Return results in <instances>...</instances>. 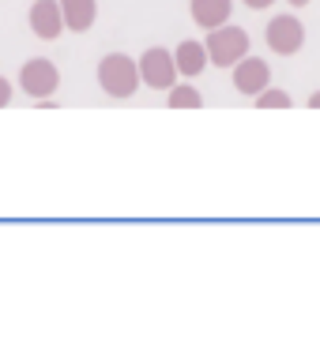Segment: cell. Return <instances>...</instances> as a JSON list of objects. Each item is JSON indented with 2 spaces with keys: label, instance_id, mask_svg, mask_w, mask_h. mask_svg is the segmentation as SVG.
<instances>
[{
  "label": "cell",
  "instance_id": "3",
  "mask_svg": "<svg viewBox=\"0 0 320 353\" xmlns=\"http://www.w3.org/2000/svg\"><path fill=\"white\" fill-rule=\"evenodd\" d=\"M136 64H140V83L151 90H170V87H178V79H181L178 64H173V49L151 46L136 57Z\"/></svg>",
  "mask_w": 320,
  "mask_h": 353
},
{
  "label": "cell",
  "instance_id": "11",
  "mask_svg": "<svg viewBox=\"0 0 320 353\" xmlns=\"http://www.w3.org/2000/svg\"><path fill=\"white\" fill-rule=\"evenodd\" d=\"M166 105L170 109H200L204 105V94H200L192 83H178V87L166 90Z\"/></svg>",
  "mask_w": 320,
  "mask_h": 353
},
{
  "label": "cell",
  "instance_id": "12",
  "mask_svg": "<svg viewBox=\"0 0 320 353\" xmlns=\"http://www.w3.org/2000/svg\"><path fill=\"white\" fill-rule=\"evenodd\" d=\"M252 105H256V109H290V105H294V98L286 94L283 87H267L264 94L252 98Z\"/></svg>",
  "mask_w": 320,
  "mask_h": 353
},
{
  "label": "cell",
  "instance_id": "13",
  "mask_svg": "<svg viewBox=\"0 0 320 353\" xmlns=\"http://www.w3.org/2000/svg\"><path fill=\"white\" fill-rule=\"evenodd\" d=\"M12 79H8V75H0V109H8L12 105Z\"/></svg>",
  "mask_w": 320,
  "mask_h": 353
},
{
  "label": "cell",
  "instance_id": "1",
  "mask_svg": "<svg viewBox=\"0 0 320 353\" xmlns=\"http://www.w3.org/2000/svg\"><path fill=\"white\" fill-rule=\"evenodd\" d=\"M98 87L106 90L113 102H124L143 87L140 83V64L132 61L129 53H106L98 61Z\"/></svg>",
  "mask_w": 320,
  "mask_h": 353
},
{
  "label": "cell",
  "instance_id": "9",
  "mask_svg": "<svg viewBox=\"0 0 320 353\" xmlns=\"http://www.w3.org/2000/svg\"><path fill=\"white\" fill-rule=\"evenodd\" d=\"M230 12H234V0H189V15L196 27L204 30H218L230 23Z\"/></svg>",
  "mask_w": 320,
  "mask_h": 353
},
{
  "label": "cell",
  "instance_id": "2",
  "mask_svg": "<svg viewBox=\"0 0 320 353\" xmlns=\"http://www.w3.org/2000/svg\"><path fill=\"white\" fill-rule=\"evenodd\" d=\"M207 61L215 64V68H234V64H241L249 57V30L241 27H218V30H207Z\"/></svg>",
  "mask_w": 320,
  "mask_h": 353
},
{
  "label": "cell",
  "instance_id": "15",
  "mask_svg": "<svg viewBox=\"0 0 320 353\" xmlns=\"http://www.w3.org/2000/svg\"><path fill=\"white\" fill-rule=\"evenodd\" d=\"M286 4H290V8H309L313 0H286Z\"/></svg>",
  "mask_w": 320,
  "mask_h": 353
},
{
  "label": "cell",
  "instance_id": "6",
  "mask_svg": "<svg viewBox=\"0 0 320 353\" xmlns=\"http://www.w3.org/2000/svg\"><path fill=\"white\" fill-rule=\"evenodd\" d=\"M230 79H234V90L245 98H256L264 94L267 87H272V64L264 61V57H245L241 64H234L230 68Z\"/></svg>",
  "mask_w": 320,
  "mask_h": 353
},
{
  "label": "cell",
  "instance_id": "8",
  "mask_svg": "<svg viewBox=\"0 0 320 353\" xmlns=\"http://www.w3.org/2000/svg\"><path fill=\"white\" fill-rule=\"evenodd\" d=\"M173 64H178V75L181 79H200V75L207 72V49H204V41H192V38H185L178 41V49H173Z\"/></svg>",
  "mask_w": 320,
  "mask_h": 353
},
{
  "label": "cell",
  "instance_id": "14",
  "mask_svg": "<svg viewBox=\"0 0 320 353\" xmlns=\"http://www.w3.org/2000/svg\"><path fill=\"white\" fill-rule=\"evenodd\" d=\"M241 4H245V8H252V12H264V8H272L275 0H241Z\"/></svg>",
  "mask_w": 320,
  "mask_h": 353
},
{
  "label": "cell",
  "instance_id": "16",
  "mask_svg": "<svg viewBox=\"0 0 320 353\" xmlns=\"http://www.w3.org/2000/svg\"><path fill=\"white\" fill-rule=\"evenodd\" d=\"M309 109H320V90H317V94H309Z\"/></svg>",
  "mask_w": 320,
  "mask_h": 353
},
{
  "label": "cell",
  "instance_id": "7",
  "mask_svg": "<svg viewBox=\"0 0 320 353\" xmlns=\"http://www.w3.org/2000/svg\"><path fill=\"white\" fill-rule=\"evenodd\" d=\"M27 23L35 30V38L41 41H57L64 34V15H61V0H35L27 12Z\"/></svg>",
  "mask_w": 320,
  "mask_h": 353
},
{
  "label": "cell",
  "instance_id": "10",
  "mask_svg": "<svg viewBox=\"0 0 320 353\" xmlns=\"http://www.w3.org/2000/svg\"><path fill=\"white\" fill-rule=\"evenodd\" d=\"M61 15H64V30L87 34L98 19V0H61Z\"/></svg>",
  "mask_w": 320,
  "mask_h": 353
},
{
  "label": "cell",
  "instance_id": "5",
  "mask_svg": "<svg viewBox=\"0 0 320 353\" xmlns=\"http://www.w3.org/2000/svg\"><path fill=\"white\" fill-rule=\"evenodd\" d=\"M61 87V68L49 57H35L19 68V90H27L35 102H49Z\"/></svg>",
  "mask_w": 320,
  "mask_h": 353
},
{
  "label": "cell",
  "instance_id": "4",
  "mask_svg": "<svg viewBox=\"0 0 320 353\" xmlns=\"http://www.w3.org/2000/svg\"><path fill=\"white\" fill-rule=\"evenodd\" d=\"M264 41L275 57H298L305 49V27L298 15H272L264 27Z\"/></svg>",
  "mask_w": 320,
  "mask_h": 353
}]
</instances>
